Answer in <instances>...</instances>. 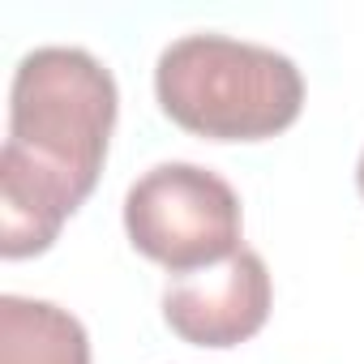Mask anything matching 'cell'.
I'll return each instance as SVG.
<instances>
[{
  "label": "cell",
  "instance_id": "6da1fadb",
  "mask_svg": "<svg viewBox=\"0 0 364 364\" xmlns=\"http://www.w3.org/2000/svg\"><path fill=\"white\" fill-rule=\"evenodd\" d=\"M116 77L82 48H35L9 86L0 154V253L39 257L95 193L116 129Z\"/></svg>",
  "mask_w": 364,
  "mask_h": 364
},
{
  "label": "cell",
  "instance_id": "7a4b0ae2",
  "mask_svg": "<svg viewBox=\"0 0 364 364\" xmlns=\"http://www.w3.org/2000/svg\"><path fill=\"white\" fill-rule=\"evenodd\" d=\"M154 99L206 141H266L296 124L304 77L291 56L232 35H185L159 52Z\"/></svg>",
  "mask_w": 364,
  "mask_h": 364
},
{
  "label": "cell",
  "instance_id": "3957f363",
  "mask_svg": "<svg viewBox=\"0 0 364 364\" xmlns=\"http://www.w3.org/2000/svg\"><path fill=\"white\" fill-rule=\"evenodd\" d=\"M240 198L198 163H159L124 193L129 245L171 274H193L240 253Z\"/></svg>",
  "mask_w": 364,
  "mask_h": 364
},
{
  "label": "cell",
  "instance_id": "277c9868",
  "mask_svg": "<svg viewBox=\"0 0 364 364\" xmlns=\"http://www.w3.org/2000/svg\"><path fill=\"white\" fill-rule=\"evenodd\" d=\"M270 270L262 253L240 249L219 266L176 274L163 291V321L193 347H240L270 317Z\"/></svg>",
  "mask_w": 364,
  "mask_h": 364
},
{
  "label": "cell",
  "instance_id": "5b68a950",
  "mask_svg": "<svg viewBox=\"0 0 364 364\" xmlns=\"http://www.w3.org/2000/svg\"><path fill=\"white\" fill-rule=\"evenodd\" d=\"M0 364H90L86 326L31 296H0Z\"/></svg>",
  "mask_w": 364,
  "mask_h": 364
},
{
  "label": "cell",
  "instance_id": "8992f818",
  "mask_svg": "<svg viewBox=\"0 0 364 364\" xmlns=\"http://www.w3.org/2000/svg\"><path fill=\"white\" fill-rule=\"evenodd\" d=\"M355 185H360V198H364V150H360V163H355Z\"/></svg>",
  "mask_w": 364,
  "mask_h": 364
}]
</instances>
